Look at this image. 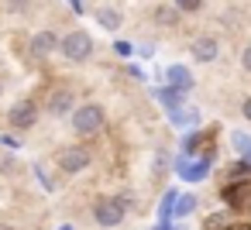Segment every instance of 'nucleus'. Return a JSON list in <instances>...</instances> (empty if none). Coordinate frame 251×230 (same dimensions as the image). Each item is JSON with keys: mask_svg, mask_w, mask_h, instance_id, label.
I'll use <instances>...</instances> for the list:
<instances>
[{"mask_svg": "<svg viewBox=\"0 0 251 230\" xmlns=\"http://www.w3.org/2000/svg\"><path fill=\"white\" fill-rule=\"evenodd\" d=\"M69 127H73V134H76L79 141L97 138V134L107 127V110H103V103H97V100L76 103V110L69 114Z\"/></svg>", "mask_w": 251, "mask_h": 230, "instance_id": "1", "label": "nucleus"}, {"mask_svg": "<svg viewBox=\"0 0 251 230\" xmlns=\"http://www.w3.org/2000/svg\"><path fill=\"white\" fill-rule=\"evenodd\" d=\"M93 52H97V42H93V35H90V31H83V28L66 31V35H62V42H59V55H62L66 62H73V66L90 62V59H93Z\"/></svg>", "mask_w": 251, "mask_h": 230, "instance_id": "2", "label": "nucleus"}, {"mask_svg": "<svg viewBox=\"0 0 251 230\" xmlns=\"http://www.w3.org/2000/svg\"><path fill=\"white\" fill-rule=\"evenodd\" d=\"M42 120V103L35 96H21L11 110H7V131L14 134H31Z\"/></svg>", "mask_w": 251, "mask_h": 230, "instance_id": "3", "label": "nucleus"}, {"mask_svg": "<svg viewBox=\"0 0 251 230\" xmlns=\"http://www.w3.org/2000/svg\"><path fill=\"white\" fill-rule=\"evenodd\" d=\"M93 165V151L79 141V144H66V148H59L55 151V168H59V175H79V172H86Z\"/></svg>", "mask_w": 251, "mask_h": 230, "instance_id": "4", "label": "nucleus"}, {"mask_svg": "<svg viewBox=\"0 0 251 230\" xmlns=\"http://www.w3.org/2000/svg\"><path fill=\"white\" fill-rule=\"evenodd\" d=\"M42 110H45L52 120H62V117H69V114L76 110V90H73L69 83H55V86L45 93V103H42Z\"/></svg>", "mask_w": 251, "mask_h": 230, "instance_id": "5", "label": "nucleus"}, {"mask_svg": "<svg viewBox=\"0 0 251 230\" xmlns=\"http://www.w3.org/2000/svg\"><path fill=\"white\" fill-rule=\"evenodd\" d=\"M90 213H93V223H97V227H103V230L121 227V223H124V216H127V209L121 206V199H117V196H97V199L90 203Z\"/></svg>", "mask_w": 251, "mask_h": 230, "instance_id": "6", "label": "nucleus"}, {"mask_svg": "<svg viewBox=\"0 0 251 230\" xmlns=\"http://www.w3.org/2000/svg\"><path fill=\"white\" fill-rule=\"evenodd\" d=\"M210 168H213V151H206V155H182L179 151V158H176V175L186 182H203L210 175Z\"/></svg>", "mask_w": 251, "mask_h": 230, "instance_id": "7", "label": "nucleus"}, {"mask_svg": "<svg viewBox=\"0 0 251 230\" xmlns=\"http://www.w3.org/2000/svg\"><path fill=\"white\" fill-rule=\"evenodd\" d=\"M59 42H62V35H59L55 28H42V31H35V35L28 38V59H31V62H45V59H52V55L59 52Z\"/></svg>", "mask_w": 251, "mask_h": 230, "instance_id": "8", "label": "nucleus"}, {"mask_svg": "<svg viewBox=\"0 0 251 230\" xmlns=\"http://www.w3.org/2000/svg\"><path fill=\"white\" fill-rule=\"evenodd\" d=\"M220 203L227 209H244L251 203V179H227L220 185Z\"/></svg>", "mask_w": 251, "mask_h": 230, "instance_id": "9", "label": "nucleus"}, {"mask_svg": "<svg viewBox=\"0 0 251 230\" xmlns=\"http://www.w3.org/2000/svg\"><path fill=\"white\" fill-rule=\"evenodd\" d=\"M189 59H193L196 66L217 62V59H220V38H217V35H200V38H193V42H189Z\"/></svg>", "mask_w": 251, "mask_h": 230, "instance_id": "10", "label": "nucleus"}, {"mask_svg": "<svg viewBox=\"0 0 251 230\" xmlns=\"http://www.w3.org/2000/svg\"><path fill=\"white\" fill-rule=\"evenodd\" d=\"M213 134H217V127H193V131L182 134L179 151L182 155H206L210 144H213Z\"/></svg>", "mask_w": 251, "mask_h": 230, "instance_id": "11", "label": "nucleus"}, {"mask_svg": "<svg viewBox=\"0 0 251 230\" xmlns=\"http://www.w3.org/2000/svg\"><path fill=\"white\" fill-rule=\"evenodd\" d=\"M162 83H165V86H176V90H182V93H193L196 76H193V69H189V66L172 62V66H165V69H162Z\"/></svg>", "mask_w": 251, "mask_h": 230, "instance_id": "12", "label": "nucleus"}, {"mask_svg": "<svg viewBox=\"0 0 251 230\" xmlns=\"http://www.w3.org/2000/svg\"><path fill=\"white\" fill-rule=\"evenodd\" d=\"M151 96H155V100L165 107V114H172V110L186 107V96H189V93H182V90H176V86H165V83H158Z\"/></svg>", "mask_w": 251, "mask_h": 230, "instance_id": "13", "label": "nucleus"}, {"mask_svg": "<svg viewBox=\"0 0 251 230\" xmlns=\"http://www.w3.org/2000/svg\"><path fill=\"white\" fill-rule=\"evenodd\" d=\"M169 124H172L176 131H193V127H200V110L186 103V107H179V110L169 114Z\"/></svg>", "mask_w": 251, "mask_h": 230, "instance_id": "14", "label": "nucleus"}, {"mask_svg": "<svg viewBox=\"0 0 251 230\" xmlns=\"http://www.w3.org/2000/svg\"><path fill=\"white\" fill-rule=\"evenodd\" d=\"M31 172L38 175V185H42L45 192H59V185H62V179H55V172H59V168L52 172L45 158H38V161H31Z\"/></svg>", "mask_w": 251, "mask_h": 230, "instance_id": "15", "label": "nucleus"}, {"mask_svg": "<svg viewBox=\"0 0 251 230\" xmlns=\"http://www.w3.org/2000/svg\"><path fill=\"white\" fill-rule=\"evenodd\" d=\"M151 21H155L158 28H179V24H182V14H179V11H176L172 4H158V7H155V18H151Z\"/></svg>", "mask_w": 251, "mask_h": 230, "instance_id": "16", "label": "nucleus"}, {"mask_svg": "<svg viewBox=\"0 0 251 230\" xmlns=\"http://www.w3.org/2000/svg\"><path fill=\"white\" fill-rule=\"evenodd\" d=\"M196 206H200L196 192H179L176 209H172V220H186V216H193V213H196Z\"/></svg>", "mask_w": 251, "mask_h": 230, "instance_id": "17", "label": "nucleus"}, {"mask_svg": "<svg viewBox=\"0 0 251 230\" xmlns=\"http://www.w3.org/2000/svg\"><path fill=\"white\" fill-rule=\"evenodd\" d=\"M97 21H100V28H107V31H121V24H124V18H121V11L117 7H97Z\"/></svg>", "mask_w": 251, "mask_h": 230, "instance_id": "18", "label": "nucleus"}, {"mask_svg": "<svg viewBox=\"0 0 251 230\" xmlns=\"http://www.w3.org/2000/svg\"><path fill=\"white\" fill-rule=\"evenodd\" d=\"M18 172H21L18 155H14V151H7V148H0V175L11 179V175H18Z\"/></svg>", "mask_w": 251, "mask_h": 230, "instance_id": "19", "label": "nucleus"}, {"mask_svg": "<svg viewBox=\"0 0 251 230\" xmlns=\"http://www.w3.org/2000/svg\"><path fill=\"white\" fill-rule=\"evenodd\" d=\"M227 179H251V155H241V158L227 168Z\"/></svg>", "mask_w": 251, "mask_h": 230, "instance_id": "20", "label": "nucleus"}, {"mask_svg": "<svg viewBox=\"0 0 251 230\" xmlns=\"http://www.w3.org/2000/svg\"><path fill=\"white\" fill-rule=\"evenodd\" d=\"M176 199H179V192H176V189H165V196H162V203H158V220H172Z\"/></svg>", "mask_w": 251, "mask_h": 230, "instance_id": "21", "label": "nucleus"}, {"mask_svg": "<svg viewBox=\"0 0 251 230\" xmlns=\"http://www.w3.org/2000/svg\"><path fill=\"white\" fill-rule=\"evenodd\" d=\"M230 144H234L237 158H241V155H251V134H248V131H234V134H230Z\"/></svg>", "mask_w": 251, "mask_h": 230, "instance_id": "22", "label": "nucleus"}, {"mask_svg": "<svg viewBox=\"0 0 251 230\" xmlns=\"http://www.w3.org/2000/svg\"><path fill=\"white\" fill-rule=\"evenodd\" d=\"M172 7H176L182 18H189V14H200V11H203V0H172Z\"/></svg>", "mask_w": 251, "mask_h": 230, "instance_id": "23", "label": "nucleus"}, {"mask_svg": "<svg viewBox=\"0 0 251 230\" xmlns=\"http://www.w3.org/2000/svg\"><path fill=\"white\" fill-rule=\"evenodd\" d=\"M21 144H25V141H21V134H14V131H0V148H7V151H14V155H18V151H21Z\"/></svg>", "mask_w": 251, "mask_h": 230, "instance_id": "24", "label": "nucleus"}, {"mask_svg": "<svg viewBox=\"0 0 251 230\" xmlns=\"http://www.w3.org/2000/svg\"><path fill=\"white\" fill-rule=\"evenodd\" d=\"M114 55H121V59H131V55H134V42H127V38H117V42H114Z\"/></svg>", "mask_w": 251, "mask_h": 230, "instance_id": "25", "label": "nucleus"}, {"mask_svg": "<svg viewBox=\"0 0 251 230\" xmlns=\"http://www.w3.org/2000/svg\"><path fill=\"white\" fill-rule=\"evenodd\" d=\"M114 196L121 199V206H124L127 213H131V209H138V196H134L131 189H121V192H114Z\"/></svg>", "mask_w": 251, "mask_h": 230, "instance_id": "26", "label": "nucleus"}, {"mask_svg": "<svg viewBox=\"0 0 251 230\" xmlns=\"http://www.w3.org/2000/svg\"><path fill=\"white\" fill-rule=\"evenodd\" d=\"M134 55H138V59H151V55H155V45H151V42H134Z\"/></svg>", "mask_w": 251, "mask_h": 230, "instance_id": "27", "label": "nucleus"}, {"mask_svg": "<svg viewBox=\"0 0 251 230\" xmlns=\"http://www.w3.org/2000/svg\"><path fill=\"white\" fill-rule=\"evenodd\" d=\"M124 72H127L131 79H138V83H145V79H148V72H145L138 62H127V66H124Z\"/></svg>", "mask_w": 251, "mask_h": 230, "instance_id": "28", "label": "nucleus"}, {"mask_svg": "<svg viewBox=\"0 0 251 230\" xmlns=\"http://www.w3.org/2000/svg\"><path fill=\"white\" fill-rule=\"evenodd\" d=\"M241 69H244V72L251 76V42H248V45L241 48Z\"/></svg>", "mask_w": 251, "mask_h": 230, "instance_id": "29", "label": "nucleus"}, {"mask_svg": "<svg viewBox=\"0 0 251 230\" xmlns=\"http://www.w3.org/2000/svg\"><path fill=\"white\" fill-rule=\"evenodd\" d=\"M241 117H244V120L251 124V93H248V96L241 100Z\"/></svg>", "mask_w": 251, "mask_h": 230, "instance_id": "30", "label": "nucleus"}, {"mask_svg": "<svg viewBox=\"0 0 251 230\" xmlns=\"http://www.w3.org/2000/svg\"><path fill=\"white\" fill-rule=\"evenodd\" d=\"M162 168H169V155H165V151L155 158V172H162Z\"/></svg>", "mask_w": 251, "mask_h": 230, "instance_id": "31", "label": "nucleus"}, {"mask_svg": "<svg viewBox=\"0 0 251 230\" xmlns=\"http://www.w3.org/2000/svg\"><path fill=\"white\" fill-rule=\"evenodd\" d=\"M155 230H176V220H158Z\"/></svg>", "mask_w": 251, "mask_h": 230, "instance_id": "32", "label": "nucleus"}, {"mask_svg": "<svg viewBox=\"0 0 251 230\" xmlns=\"http://www.w3.org/2000/svg\"><path fill=\"white\" fill-rule=\"evenodd\" d=\"M66 4L73 7V14H83V11H86V7H83V0H66Z\"/></svg>", "mask_w": 251, "mask_h": 230, "instance_id": "33", "label": "nucleus"}, {"mask_svg": "<svg viewBox=\"0 0 251 230\" xmlns=\"http://www.w3.org/2000/svg\"><path fill=\"white\" fill-rule=\"evenodd\" d=\"M224 230H251V223H230V227H224Z\"/></svg>", "mask_w": 251, "mask_h": 230, "instance_id": "34", "label": "nucleus"}, {"mask_svg": "<svg viewBox=\"0 0 251 230\" xmlns=\"http://www.w3.org/2000/svg\"><path fill=\"white\" fill-rule=\"evenodd\" d=\"M55 230H76V227H73V223H59Z\"/></svg>", "mask_w": 251, "mask_h": 230, "instance_id": "35", "label": "nucleus"}, {"mask_svg": "<svg viewBox=\"0 0 251 230\" xmlns=\"http://www.w3.org/2000/svg\"><path fill=\"white\" fill-rule=\"evenodd\" d=\"M0 96H4V76H0Z\"/></svg>", "mask_w": 251, "mask_h": 230, "instance_id": "36", "label": "nucleus"}, {"mask_svg": "<svg viewBox=\"0 0 251 230\" xmlns=\"http://www.w3.org/2000/svg\"><path fill=\"white\" fill-rule=\"evenodd\" d=\"M0 230H14V227H0Z\"/></svg>", "mask_w": 251, "mask_h": 230, "instance_id": "37", "label": "nucleus"}]
</instances>
